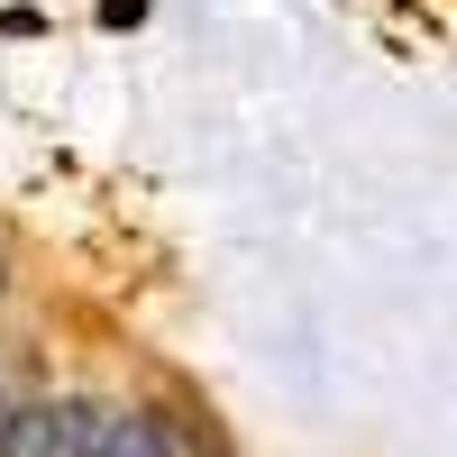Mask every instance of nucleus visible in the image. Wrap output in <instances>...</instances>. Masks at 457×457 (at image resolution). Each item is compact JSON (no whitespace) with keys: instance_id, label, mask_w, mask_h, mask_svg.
Segmentation results:
<instances>
[{"instance_id":"f03ea898","label":"nucleus","mask_w":457,"mask_h":457,"mask_svg":"<svg viewBox=\"0 0 457 457\" xmlns=\"http://www.w3.org/2000/svg\"><path fill=\"white\" fill-rule=\"evenodd\" d=\"M0 403H10V375H0Z\"/></svg>"},{"instance_id":"f257e3e1","label":"nucleus","mask_w":457,"mask_h":457,"mask_svg":"<svg viewBox=\"0 0 457 457\" xmlns=\"http://www.w3.org/2000/svg\"><path fill=\"white\" fill-rule=\"evenodd\" d=\"M83 430H92V403L64 394V403H0V457H83Z\"/></svg>"}]
</instances>
